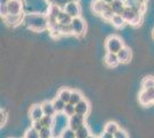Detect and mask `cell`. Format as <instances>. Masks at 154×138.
<instances>
[{"label": "cell", "mask_w": 154, "mask_h": 138, "mask_svg": "<svg viewBox=\"0 0 154 138\" xmlns=\"http://www.w3.org/2000/svg\"><path fill=\"white\" fill-rule=\"evenodd\" d=\"M70 97H71V90H69V89H61L58 92V98L63 100L66 104H68L70 101Z\"/></svg>", "instance_id": "cell-22"}, {"label": "cell", "mask_w": 154, "mask_h": 138, "mask_svg": "<svg viewBox=\"0 0 154 138\" xmlns=\"http://www.w3.org/2000/svg\"><path fill=\"white\" fill-rule=\"evenodd\" d=\"M47 2L50 6H58L64 9V7L68 4V0H47Z\"/></svg>", "instance_id": "cell-29"}, {"label": "cell", "mask_w": 154, "mask_h": 138, "mask_svg": "<svg viewBox=\"0 0 154 138\" xmlns=\"http://www.w3.org/2000/svg\"><path fill=\"white\" fill-rule=\"evenodd\" d=\"M122 16L127 23H130L132 26H139L141 23V14L136 13L135 11H132L131 8H129L127 6L123 11Z\"/></svg>", "instance_id": "cell-4"}, {"label": "cell", "mask_w": 154, "mask_h": 138, "mask_svg": "<svg viewBox=\"0 0 154 138\" xmlns=\"http://www.w3.org/2000/svg\"><path fill=\"white\" fill-rule=\"evenodd\" d=\"M125 6L131 8L132 11H135L136 13L141 14V15L145 12V5L139 2L138 0H127L125 1Z\"/></svg>", "instance_id": "cell-10"}, {"label": "cell", "mask_w": 154, "mask_h": 138, "mask_svg": "<svg viewBox=\"0 0 154 138\" xmlns=\"http://www.w3.org/2000/svg\"><path fill=\"white\" fill-rule=\"evenodd\" d=\"M63 114L64 115H67L68 118H70V116H72V115H75V114H76L75 105H72V104H70V103L66 104V107H64V109H63Z\"/></svg>", "instance_id": "cell-27"}, {"label": "cell", "mask_w": 154, "mask_h": 138, "mask_svg": "<svg viewBox=\"0 0 154 138\" xmlns=\"http://www.w3.org/2000/svg\"><path fill=\"white\" fill-rule=\"evenodd\" d=\"M78 0H68V2H77Z\"/></svg>", "instance_id": "cell-43"}, {"label": "cell", "mask_w": 154, "mask_h": 138, "mask_svg": "<svg viewBox=\"0 0 154 138\" xmlns=\"http://www.w3.org/2000/svg\"><path fill=\"white\" fill-rule=\"evenodd\" d=\"M70 33H74L71 24H69V26H61V35H70Z\"/></svg>", "instance_id": "cell-34"}, {"label": "cell", "mask_w": 154, "mask_h": 138, "mask_svg": "<svg viewBox=\"0 0 154 138\" xmlns=\"http://www.w3.org/2000/svg\"><path fill=\"white\" fill-rule=\"evenodd\" d=\"M103 1H105V2H106V4H112V2H113V1H114V0H103Z\"/></svg>", "instance_id": "cell-40"}, {"label": "cell", "mask_w": 154, "mask_h": 138, "mask_svg": "<svg viewBox=\"0 0 154 138\" xmlns=\"http://www.w3.org/2000/svg\"><path fill=\"white\" fill-rule=\"evenodd\" d=\"M0 14L2 17H6L8 15V8H7V4L6 5H1L0 6Z\"/></svg>", "instance_id": "cell-37"}, {"label": "cell", "mask_w": 154, "mask_h": 138, "mask_svg": "<svg viewBox=\"0 0 154 138\" xmlns=\"http://www.w3.org/2000/svg\"><path fill=\"white\" fill-rule=\"evenodd\" d=\"M141 87L143 90H148L154 87V77L153 76H146L141 82Z\"/></svg>", "instance_id": "cell-24"}, {"label": "cell", "mask_w": 154, "mask_h": 138, "mask_svg": "<svg viewBox=\"0 0 154 138\" xmlns=\"http://www.w3.org/2000/svg\"><path fill=\"white\" fill-rule=\"evenodd\" d=\"M32 127H33L36 130H38V131H40V130L44 128L43 124H42V122H40V120H39V121H35V122H33V124H32Z\"/></svg>", "instance_id": "cell-38"}, {"label": "cell", "mask_w": 154, "mask_h": 138, "mask_svg": "<svg viewBox=\"0 0 154 138\" xmlns=\"http://www.w3.org/2000/svg\"><path fill=\"white\" fill-rule=\"evenodd\" d=\"M60 137L61 138H76V131L70 129V128L68 127L67 129H64L63 131H62Z\"/></svg>", "instance_id": "cell-32"}, {"label": "cell", "mask_w": 154, "mask_h": 138, "mask_svg": "<svg viewBox=\"0 0 154 138\" xmlns=\"http://www.w3.org/2000/svg\"><path fill=\"white\" fill-rule=\"evenodd\" d=\"M7 122V113L5 111H1L0 113V123L1 125H5Z\"/></svg>", "instance_id": "cell-36"}, {"label": "cell", "mask_w": 154, "mask_h": 138, "mask_svg": "<svg viewBox=\"0 0 154 138\" xmlns=\"http://www.w3.org/2000/svg\"><path fill=\"white\" fill-rule=\"evenodd\" d=\"M63 11L72 19L81 16V7L78 5V2H68Z\"/></svg>", "instance_id": "cell-9"}, {"label": "cell", "mask_w": 154, "mask_h": 138, "mask_svg": "<svg viewBox=\"0 0 154 138\" xmlns=\"http://www.w3.org/2000/svg\"><path fill=\"white\" fill-rule=\"evenodd\" d=\"M42 105V108H43V112H44V115L46 116H52V118H54L58 113L55 111V108H54V106H53V103L52 101H44L43 104H40Z\"/></svg>", "instance_id": "cell-15"}, {"label": "cell", "mask_w": 154, "mask_h": 138, "mask_svg": "<svg viewBox=\"0 0 154 138\" xmlns=\"http://www.w3.org/2000/svg\"><path fill=\"white\" fill-rule=\"evenodd\" d=\"M131 50L129 47H123L120 52L117 53V58H119V61L120 63H128L130 59H131Z\"/></svg>", "instance_id": "cell-14"}, {"label": "cell", "mask_w": 154, "mask_h": 138, "mask_svg": "<svg viewBox=\"0 0 154 138\" xmlns=\"http://www.w3.org/2000/svg\"><path fill=\"white\" fill-rule=\"evenodd\" d=\"M85 124V116H82V115H78V114H75L69 118V122H68V127L75 130L76 131L77 129H79L81 127H83Z\"/></svg>", "instance_id": "cell-8"}, {"label": "cell", "mask_w": 154, "mask_h": 138, "mask_svg": "<svg viewBox=\"0 0 154 138\" xmlns=\"http://www.w3.org/2000/svg\"><path fill=\"white\" fill-rule=\"evenodd\" d=\"M57 138H61V137H57Z\"/></svg>", "instance_id": "cell-46"}, {"label": "cell", "mask_w": 154, "mask_h": 138, "mask_svg": "<svg viewBox=\"0 0 154 138\" xmlns=\"http://www.w3.org/2000/svg\"><path fill=\"white\" fill-rule=\"evenodd\" d=\"M23 23L35 31H40L48 28V19L43 14H26L23 17Z\"/></svg>", "instance_id": "cell-1"}, {"label": "cell", "mask_w": 154, "mask_h": 138, "mask_svg": "<svg viewBox=\"0 0 154 138\" xmlns=\"http://www.w3.org/2000/svg\"><path fill=\"white\" fill-rule=\"evenodd\" d=\"M39 135H40V138H53V130H52V128L44 127L39 131Z\"/></svg>", "instance_id": "cell-31"}, {"label": "cell", "mask_w": 154, "mask_h": 138, "mask_svg": "<svg viewBox=\"0 0 154 138\" xmlns=\"http://www.w3.org/2000/svg\"><path fill=\"white\" fill-rule=\"evenodd\" d=\"M91 135L90 128L86 124H84L83 127H81L79 129L76 130V138H88Z\"/></svg>", "instance_id": "cell-21"}, {"label": "cell", "mask_w": 154, "mask_h": 138, "mask_svg": "<svg viewBox=\"0 0 154 138\" xmlns=\"http://www.w3.org/2000/svg\"><path fill=\"white\" fill-rule=\"evenodd\" d=\"M52 103H53V106H54L57 113H63V109H64V107H66V103H64L63 100H61L60 98L57 97Z\"/></svg>", "instance_id": "cell-25"}, {"label": "cell", "mask_w": 154, "mask_h": 138, "mask_svg": "<svg viewBox=\"0 0 154 138\" xmlns=\"http://www.w3.org/2000/svg\"><path fill=\"white\" fill-rule=\"evenodd\" d=\"M120 1H122V2H124V4H125V1H127V0H120Z\"/></svg>", "instance_id": "cell-44"}, {"label": "cell", "mask_w": 154, "mask_h": 138, "mask_svg": "<svg viewBox=\"0 0 154 138\" xmlns=\"http://www.w3.org/2000/svg\"><path fill=\"white\" fill-rule=\"evenodd\" d=\"M71 21H72V17H70V16L62 9L61 13L59 14V16H58L59 24H60V26H69V24H71Z\"/></svg>", "instance_id": "cell-18"}, {"label": "cell", "mask_w": 154, "mask_h": 138, "mask_svg": "<svg viewBox=\"0 0 154 138\" xmlns=\"http://www.w3.org/2000/svg\"><path fill=\"white\" fill-rule=\"evenodd\" d=\"M108 4H106L103 0H94L92 2V11L96 14H99V15H103V13L108 8Z\"/></svg>", "instance_id": "cell-13"}, {"label": "cell", "mask_w": 154, "mask_h": 138, "mask_svg": "<svg viewBox=\"0 0 154 138\" xmlns=\"http://www.w3.org/2000/svg\"><path fill=\"white\" fill-rule=\"evenodd\" d=\"M153 38H154V29H153Z\"/></svg>", "instance_id": "cell-45"}, {"label": "cell", "mask_w": 154, "mask_h": 138, "mask_svg": "<svg viewBox=\"0 0 154 138\" xmlns=\"http://www.w3.org/2000/svg\"><path fill=\"white\" fill-rule=\"evenodd\" d=\"M9 15H21L23 9V2L21 0H9L7 2Z\"/></svg>", "instance_id": "cell-7"}, {"label": "cell", "mask_w": 154, "mask_h": 138, "mask_svg": "<svg viewBox=\"0 0 154 138\" xmlns=\"http://www.w3.org/2000/svg\"><path fill=\"white\" fill-rule=\"evenodd\" d=\"M114 138H129V136H128V133L124 131L123 129L120 128V129H119V131L114 135Z\"/></svg>", "instance_id": "cell-35"}, {"label": "cell", "mask_w": 154, "mask_h": 138, "mask_svg": "<svg viewBox=\"0 0 154 138\" xmlns=\"http://www.w3.org/2000/svg\"><path fill=\"white\" fill-rule=\"evenodd\" d=\"M99 138H114V136L113 135H109V133H107V132L103 131L101 135H100V137Z\"/></svg>", "instance_id": "cell-39"}, {"label": "cell", "mask_w": 154, "mask_h": 138, "mask_svg": "<svg viewBox=\"0 0 154 138\" xmlns=\"http://www.w3.org/2000/svg\"><path fill=\"white\" fill-rule=\"evenodd\" d=\"M44 116V112L42 105H33L30 109V118L32 120V122L35 121H39L40 118Z\"/></svg>", "instance_id": "cell-12"}, {"label": "cell", "mask_w": 154, "mask_h": 138, "mask_svg": "<svg viewBox=\"0 0 154 138\" xmlns=\"http://www.w3.org/2000/svg\"><path fill=\"white\" fill-rule=\"evenodd\" d=\"M105 46H106L107 53L117 54L124 47V44H123V40L121 37L115 36V35H112V36H109L108 38L106 39Z\"/></svg>", "instance_id": "cell-3"}, {"label": "cell", "mask_w": 154, "mask_h": 138, "mask_svg": "<svg viewBox=\"0 0 154 138\" xmlns=\"http://www.w3.org/2000/svg\"><path fill=\"white\" fill-rule=\"evenodd\" d=\"M75 108H76V114L82 115V116H86L89 111H90V104H89V101L86 99H83L82 101H79L75 106Z\"/></svg>", "instance_id": "cell-11"}, {"label": "cell", "mask_w": 154, "mask_h": 138, "mask_svg": "<svg viewBox=\"0 0 154 138\" xmlns=\"http://www.w3.org/2000/svg\"><path fill=\"white\" fill-rule=\"evenodd\" d=\"M24 138H40V135H39L38 130H36L33 127H31L26 131Z\"/></svg>", "instance_id": "cell-30"}, {"label": "cell", "mask_w": 154, "mask_h": 138, "mask_svg": "<svg viewBox=\"0 0 154 138\" xmlns=\"http://www.w3.org/2000/svg\"><path fill=\"white\" fill-rule=\"evenodd\" d=\"M71 28H72V32L76 36H82L85 32V29H86V24H85V21L78 16L75 17L71 21Z\"/></svg>", "instance_id": "cell-6"}, {"label": "cell", "mask_w": 154, "mask_h": 138, "mask_svg": "<svg viewBox=\"0 0 154 138\" xmlns=\"http://www.w3.org/2000/svg\"><path fill=\"white\" fill-rule=\"evenodd\" d=\"M138 100L143 106H148L154 104V87L148 90H143L139 93Z\"/></svg>", "instance_id": "cell-5"}, {"label": "cell", "mask_w": 154, "mask_h": 138, "mask_svg": "<svg viewBox=\"0 0 154 138\" xmlns=\"http://www.w3.org/2000/svg\"><path fill=\"white\" fill-rule=\"evenodd\" d=\"M83 94L81 93V92L78 91V90H72L71 91V97H70V104H72V105L76 106L79 101H82L83 100Z\"/></svg>", "instance_id": "cell-23"}, {"label": "cell", "mask_w": 154, "mask_h": 138, "mask_svg": "<svg viewBox=\"0 0 154 138\" xmlns=\"http://www.w3.org/2000/svg\"><path fill=\"white\" fill-rule=\"evenodd\" d=\"M109 6L112 8V11L114 12V14L116 15H122L123 11L125 8V4L120 1V0H114L112 4H109Z\"/></svg>", "instance_id": "cell-17"}, {"label": "cell", "mask_w": 154, "mask_h": 138, "mask_svg": "<svg viewBox=\"0 0 154 138\" xmlns=\"http://www.w3.org/2000/svg\"><path fill=\"white\" fill-rule=\"evenodd\" d=\"M119 129H120V127L119 124L116 123V122H113V121H110L108 122L107 124H105V128H103V131L109 133V135H115L116 132L119 131Z\"/></svg>", "instance_id": "cell-19"}, {"label": "cell", "mask_w": 154, "mask_h": 138, "mask_svg": "<svg viewBox=\"0 0 154 138\" xmlns=\"http://www.w3.org/2000/svg\"><path fill=\"white\" fill-rule=\"evenodd\" d=\"M114 15H115V14H114V12L112 11V8H110V6H108V8H107V9H106V11L103 12L101 16L103 17V20H106V21H112V20H113V17H114Z\"/></svg>", "instance_id": "cell-33"}, {"label": "cell", "mask_w": 154, "mask_h": 138, "mask_svg": "<svg viewBox=\"0 0 154 138\" xmlns=\"http://www.w3.org/2000/svg\"><path fill=\"white\" fill-rule=\"evenodd\" d=\"M68 122H69V118L67 115H64L63 113H58L54 116V123H53V127H52L53 138L61 136L62 131L68 128Z\"/></svg>", "instance_id": "cell-2"}, {"label": "cell", "mask_w": 154, "mask_h": 138, "mask_svg": "<svg viewBox=\"0 0 154 138\" xmlns=\"http://www.w3.org/2000/svg\"><path fill=\"white\" fill-rule=\"evenodd\" d=\"M138 1H139V2H141V4H145L147 0H138Z\"/></svg>", "instance_id": "cell-42"}, {"label": "cell", "mask_w": 154, "mask_h": 138, "mask_svg": "<svg viewBox=\"0 0 154 138\" xmlns=\"http://www.w3.org/2000/svg\"><path fill=\"white\" fill-rule=\"evenodd\" d=\"M112 23H113V26H115V28H122V26H125V20L123 19L122 15H114V17H113V20L110 21Z\"/></svg>", "instance_id": "cell-26"}, {"label": "cell", "mask_w": 154, "mask_h": 138, "mask_svg": "<svg viewBox=\"0 0 154 138\" xmlns=\"http://www.w3.org/2000/svg\"><path fill=\"white\" fill-rule=\"evenodd\" d=\"M4 20L9 26H17L22 20V14L21 15H9L8 14L6 17H4Z\"/></svg>", "instance_id": "cell-20"}, {"label": "cell", "mask_w": 154, "mask_h": 138, "mask_svg": "<svg viewBox=\"0 0 154 138\" xmlns=\"http://www.w3.org/2000/svg\"><path fill=\"white\" fill-rule=\"evenodd\" d=\"M103 62H105V65H106V66L110 67V68L116 67L119 63H120L119 58H117V54H114V53H107V54L105 55Z\"/></svg>", "instance_id": "cell-16"}, {"label": "cell", "mask_w": 154, "mask_h": 138, "mask_svg": "<svg viewBox=\"0 0 154 138\" xmlns=\"http://www.w3.org/2000/svg\"><path fill=\"white\" fill-rule=\"evenodd\" d=\"M88 138H99V137H97V136H94V135H90Z\"/></svg>", "instance_id": "cell-41"}, {"label": "cell", "mask_w": 154, "mask_h": 138, "mask_svg": "<svg viewBox=\"0 0 154 138\" xmlns=\"http://www.w3.org/2000/svg\"><path fill=\"white\" fill-rule=\"evenodd\" d=\"M40 122H42L43 127H46V128H52V127H53V123H54V118L44 115L43 118H40Z\"/></svg>", "instance_id": "cell-28"}]
</instances>
